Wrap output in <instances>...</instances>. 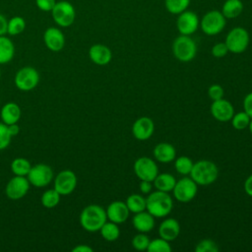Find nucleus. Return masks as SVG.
I'll use <instances>...</instances> for the list:
<instances>
[{"mask_svg": "<svg viewBox=\"0 0 252 252\" xmlns=\"http://www.w3.org/2000/svg\"><path fill=\"white\" fill-rule=\"evenodd\" d=\"M106 220L107 217L105 210L96 204L85 207L80 214V224L89 232L99 231Z\"/></svg>", "mask_w": 252, "mask_h": 252, "instance_id": "f257e3e1", "label": "nucleus"}, {"mask_svg": "<svg viewBox=\"0 0 252 252\" xmlns=\"http://www.w3.org/2000/svg\"><path fill=\"white\" fill-rule=\"evenodd\" d=\"M173 208L172 198L168 193L156 190L146 198V210L155 218H164Z\"/></svg>", "mask_w": 252, "mask_h": 252, "instance_id": "f03ea898", "label": "nucleus"}, {"mask_svg": "<svg viewBox=\"0 0 252 252\" xmlns=\"http://www.w3.org/2000/svg\"><path fill=\"white\" fill-rule=\"evenodd\" d=\"M189 175L198 185L206 186L214 183L217 180L219 176V168L215 162L202 159L194 162Z\"/></svg>", "mask_w": 252, "mask_h": 252, "instance_id": "7ed1b4c3", "label": "nucleus"}, {"mask_svg": "<svg viewBox=\"0 0 252 252\" xmlns=\"http://www.w3.org/2000/svg\"><path fill=\"white\" fill-rule=\"evenodd\" d=\"M172 52L177 60L181 62H189L196 56V42L190 37V35L180 34L172 43Z\"/></svg>", "mask_w": 252, "mask_h": 252, "instance_id": "20e7f679", "label": "nucleus"}, {"mask_svg": "<svg viewBox=\"0 0 252 252\" xmlns=\"http://www.w3.org/2000/svg\"><path fill=\"white\" fill-rule=\"evenodd\" d=\"M54 23L61 28H68L73 25L76 18V10L69 1H58L51 10Z\"/></svg>", "mask_w": 252, "mask_h": 252, "instance_id": "39448f33", "label": "nucleus"}, {"mask_svg": "<svg viewBox=\"0 0 252 252\" xmlns=\"http://www.w3.org/2000/svg\"><path fill=\"white\" fill-rule=\"evenodd\" d=\"M249 33L241 27L233 28L225 37V44L229 52L238 54L244 52L249 45Z\"/></svg>", "mask_w": 252, "mask_h": 252, "instance_id": "423d86ee", "label": "nucleus"}, {"mask_svg": "<svg viewBox=\"0 0 252 252\" xmlns=\"http://www.w3.org/2000/svg\"><path fill=\"white\" fill-rule=\"evenodd\" d=\"M226 21L220 11L212 10L207 12L201 20V29L208 35L220 33L225 27Z\"/></svg>", "mask_w": 252, "mask_h": 252, "instance_id": "0eeeda50", "label": "nucleus"}, {"mask_svg": "<svg viewBox=\"0 0 252 252\" xmlns=\"http://www.w3.org/2000/svg\"><path fill=\"white\" fill-rule=\"evenodd\" d=\"M14 81L19 90L29 92L37 86L39 82V74L33 67H23L16 73Z\"/></svg>", "mask_w": 252, "mask_h": 252, "instance_id": "6e6552de", "label": "nucleus"}, {"mask_svg": "<svg viewBox=\"0 0 252 252\" xmlns=\"http://www.w3.org/2000/svg\"><path fill=\"white\" fill-rule=\"evenodd\" d=\"M198 191V184L191 177H183L176 181L172 190L174 198L181 202L187 203L193 200Z\"/></svg>", "mask_w": 252, "mask_h": 252, "instance_id": "1a4fd4ad", "label": "nucleus"}, {"mask_svg": "<svg viewBox=\"0 0 252 252\" xmlns=\"http://www.w3.org/2000/svg\"><path fill=\"white\" fill-rule=\"evenodd\" d=\"M27 178L34 187H45L53 179L52 168L45 163H37L31 167Z\"/></svg>", "mask_w": 252, "mask_h": 252, "instance_id": "9d476101", "label": "nucleus"}, {"mask_svg": "<svg viewBox=\"0 0 252 252\" xmlns=\"http://www.w3.org/2000/svg\"><path fill=\"white\" fill-rule=\"evenodd\" d=\"M134 172L140 180L154 181L158 174V167L154 159L148 157H141L134 162Z\"/></svg>", "mask_w": 252, "mask_h": 252, "instance_id": "9b49d317", "label": "nucleus"}, {"mask_svg": "<svg viewBox=\"0 0 252 252\" xmlns=\"http://www.w3.org/2000/svg\"><path fill=\"white\" fill-rule=\"evenodd\" d=\"M30 185L31 184L26 176L15 175L6 185V196L11 200H20L26 196L30 189Z\"/></svg>", "mask_w": 252, "mask_h": 252, "instance_id": "f8f14e48", "label": "nucleus"}, {"mask_svg": "<svg viewBox=\"0 0 252 252\" xmlns=\"http://www.w3.org/2000/svg\"><path fill=\"white\" fill-rule=\"evenodd\" d=\"M77 186V176L69 169H65L57 173L54 180V189L60 195L71 194Z\"/></svg>", "mask_w": 252, "mask_h": 252, "instance_id": "ddd939ff", "label": "nucleus"}, {"mask_svg": "<svg viewBox=\"0 0 252 252\" xmlns=\"http://www.w3.org/2000/svg\"><path fill=\"white\" fill-rule=\"evenodd\" d=\"M199 27V18L192 11H183L179 14L176 21V28L180 34L190 35L194 33Z\"/></svg>", "mask_w": 252, "mask_h": 252, "instance_id": "4468645a", "label": "nucleus"}, {"mask_svg": "<svg viewBox=\"0 0 252 252\" xmlns=\"http://www.w3.org/2000/svg\"><path fill=\"white\" fill-rule=\"evenodd\" d=\"M43 42L49 50L58 52L65 45V36L60 29L49 27L43 32Z\"/></svg>", "mask_w": 252, "mask_h": 252, "instance_id": "2eb2a0df", "label": "nucleus"}, {"mask_svg": "<svg viewBox=\"0 0 252 252\" xmlns=\"http://www.w3.org/2000/svg\"><path fill=\"white\" fill-rule=\"evenodd\" d=\"M211 113L213 117L220 122L230 121L234 114V108L232 104L223 97L218 100H213L211 104Z\"/></svg>", "mask_w": 252, "mask_h": 252, "instance_id": "dca6fc26", "label": "nucleus"}, {"mask_svg": "<svg viewBox=\"0 0 252 252\" xmlns=\"http://www.w3.org/2000/svg\"><path fill=\"white\" fill-rule=\"evenodd\" d=\"M155 131L154 121L147 116L138 118L132 126L133 136L139 141H146L152 137Z\"/></svg>", "mask_w": 252, "mask_h": 252, "instance_id": "f3484780", "label": "nucleus"}, {"mask_svg": "<svg viewBox=\"0 0 252 252\" xmlns=\"http://www.w3.org/2000/svg\"><path fill=\"white\" fill-rule=\"evenodd\" d=\"M106 217L107 220L113 221L117 224L123 223L127 220L130 211L125 202L122 201H114L111 202L106 209Z\"/></svg>", "mask_w": 252, "mask_h": 252, "instance_id": "a211bd4d", "label": "nucleus"}, {"mask_svg": "<svg viewBox=\"0 0 252 252\" xmlns=\"http://www.w3.org/2000/svg\"><path fill=\"white\" fill-rule=\"evenodd\" d=\"M89 56L92 62L98 66L107 65L112 59V52L104 44L95 43L92 45L89 49Z\"/></svg>", "mask_w": 252, "mask_h": 252, "instance_id": "6ab92c4d", "label": "nucleus"}, {"mask_svg": "<svg viewBox=\"0 0 252 252\" xmlns=\"http://www.w3.org/2000/svg\"><path fill=\"white\" fill-rule=\"evenodd\" d=\"M180 233V224L177 220L173 218L165 219L161 221L158 226V235L159 237L167 240L172 241L175 240Z\"/></svg>", "mask_w": 252, "mask_h": 252, "instance_id": "aec40b11", "label": "nucleus"}, {"mask_svg": "<svg viewBox=\"0 0 252 252\" xmlns=\"http://www.w3.org/2000/svg\"><path fill=\"white\" fill-rule=\"evenodd\" d=\"M133 226L140 232H150L155 226V217L151 215L147 210L136 213L132 219Z\"/></svg>", "mask_w": 252, "mask_h": 252, "instance_id": "412c9836", "label": "nucleus"}, {"mask_svg": "<svg viewBox=\"0 0 252 252\" xmlns=\"http://www.w3.org/2000/svg\"><path fill=\"white\" fill-rule=\"evenodd\" d=\"M155 158L159 162H170L175 159L176 158V151L175 148L169 143H159L158 144L153 151Z\"/></svg>", "mask_w": 252, "mask_h": 252, "instance_id": "4be33fe9", "label": "nucleus"}, {"mask_svg": "<svg viewBox=\"0 0 252 252\" xmlns=\"http://www.w3.org/2000/svg\"><path fill=\"white\" fill-rule=\"evenodd\" d=\"M0 116L2 122L6 125L17 123L21 118V108L16 102H7L2 106Z\"/></svg>", "mask_w": 252, "mask_h": 252, "instance_id": "5701e85b", "label": "nucleus"}, {"mask_svg": "<svg viewBox=\"0 0 252 252\" xmlns=\"http://www.w3.org/2000/svg\"><path fill=\"white\" fill-rule=\"evenodd\" d=\"M153 182L157 190L169 193L173 190L176 183V179L173 175L163 172V173H158Z\"/></svg>", "mask_w": 252, "mask_h": 252, "instance_id": "b1692460", "label": "nucleus"}, {"mask_svg": "<svg viewBox=\"0 0 252 252\" xmlns=\"http://www.w3.org/2000/svg\"><path fill=\"white\" fill-rule=\"evenodd\" d=\"M14 55L15 45L13 41L5 35H0V65L9 63Z\"/></svg>", "mask_w": 252, "mask_h": 252, "instance_id": "393cba45", "label": "nucleus"}, {"mask_svg": "<svg viewBox=\"0 0 252 252\" xmlns=\"http://www.w3.org/2000/svg\"><path fill=\"white\" fill-rule=\"evenodd\" d=\"M243 10V4L241 0H226L222 7L221 13L225 19H233L238 17Z\"/></svg>", "mask_w": 252, "mask_h": 252, "instance_id": "a878e982", "label": "nucleus"}, {"mask_svg": "<svg viewBox=\"0 0 252 252\" xmlns=\"http://www.w3.org/2000/svg\"><path fill=\"white\" fill-rule=\"evenodd\" d=\"M100 234L103 239L106 241H114L116 240L120 235V229L118 227V224L113 221H105L103 225L99 229Z\"/></svg>", "mask_w": 252, "mask_h": 252, "instance_id": "bb28decb", "label": "nucleus"}, {"mask_svg": "<svg viewBox=\"0 0 252 252\" xmlns=\"http://www.w3.org/2000/svg\"><path fill=\"white\" fill-rule=\"evenodd\" d=\"M126 205L129 211L133 214L140 213L146 210V198L139 194H131L126 199Z\"/></svg>", "mask_w": 252, "mask_h": 252, "instance_id": "cd10ccee", "label": "nucleus"}, {"mask_svg": "<svg viewBox=\"0 0 252 252\" xmlns=\"http://www.w3.org/2000/svg\"><path fill=\"white\" fill-rule=\"evenodd\" d=\"M32 167L31 162L24 158H17L11 162V170L14 175L27 176Z\"/></svg>", "mask_w": 252, "mask_h": 252, "instance_id": "c85d7f7f", "label": "nucleus"}, {"mask_svg": "<svg viewBox=\"0 0 252 252\" xmlns=\"http://www.w3.org/2000/svg\"><path fill=\"white\" fill-rule=\"evenodd\" d=\"M26 29V21L21 16H14L8 20L7 33L9 35H18L22 33Z\"/></svg>", "mask_w": 252, "mask_h": 252, "instance_id": "c756f323", "label": "nucleus"}, {"mask_svg": "<svg viewBox=\"0 0 252 252\" xmlns=\"http://www.w3.org/2000/svg\"><path fill=\"white\" fill-rule=\"evenodd\" d=\"M60 196L61 195L55 189H49L43 192L40 198V202L44 208L52 209L59 204Z\"/></svg>", "mask_w": 252, "mask_h": 252, "instance_id": "7c9ffc66", "label": "nucleus"}, {"mask_svg": "<svg viewBox=\"0 0 252 252\" xmlns=\"http://www.w3.org/2000/svg\"><path fill=\"white\" fill-rule=\"evenodd\" d=\"M193 164H194V162L192 161V159L190 158L185 157V156H181V157H178L175 159L174 167H175V170L178 173H180L181 175L187 176V175L190 174V172L192 170V167H193Z\"/></svg>", "mask_w": 252, "mask_h": 252, "instance_id": "2f4dec72", "label": "nucleus"}, {"mask_svg": "<svg viewBox=\"0 0 252 252\" xmlns=\"http://www.w3.org/2000/svg\"><path fill=\"white\" fill-rule=\"evenodd\" d=\"M190 0H165L166 10L174 15H179L187 9Z\"/></svg>", "mask_w": 252, "mask_h": 252, "instance_id": "473e14b6", "label": "nucleus"}, {"mask_svg": "<svg viewBox=\"0 0 252 252\" xmlns=\"http://www.w3.org/2000/svg\"><path fill=\"white\" fill-rule=\"evenodd\" d=\"M250 120H251L250 116L245 111L234 113L232 118L230 119L233 128L236 130L246 129L249 126Z\"/></svg>", "mask_w": 252, "mask_h": 252, "instance_id": "72a5a7b5", "label": "nucleus"}, {"mask_svg": "<svg viewBox=\"0 0 252 252\" xmlns=\"http://www.w3.org/2000/svg\"><path fill=\"white\" fill-rule=\"evenodd\" d=\"M171 246L169 244V241L159 237L156 238L154 240H150L149 246L147 248V251L149 252H170Z\"/></svg>", "mask_w": 252, "mask_h": 252, "instance_id": "f704fd0d", "label": "nucleus"}, {"mask_svg": "<svg viewBox=\"0 0 252 252\" xmlns=\"http://www.w3.org/2000/svg\"><path fill=\"white\" fill-rule=\"evenodd\" d=\"M149 243H150V239L144 232H140V233L134 235V237L132 239V246L134 247V249H136L138 251L147 250Z\"/></svg>", "mask_w": 252, "mask_h": 252, "instance_id": "c9c22d12", "label": "nucleus"}, {"mask_svg": "<svg viewBox=\"0 0 252 252\" xmlns=\"http://www.w3.org/2000/svg\"><path fill=\"white\" fill-rule=\"evenodd\" d=\"M196 252H218V244L212 239H203L195 247Z\"/></svg>", "mask_w": 252, "mask_h": 252, "instance_id": "e433bc0d", "label": "nucleus"}, {"mask_svg": "<svg viewBox=\"0 0 252 252\" xmlns=\"http://www.w3.org/2000/svg\"><path fill=\"white\" fill-rule=\"evenodd\" d=\"M11 139L12 136L8 131V126L5 123L0 122V151L6 149L9 146Z\"/></svg>", "mask_w": 252, "mask_h": 252, "instance_id": "4c0bfd02", "label": "nucleus"}, {"mask_svg": "<svg viewBox=\"0 0 252 252\" xmlns=\"http://www.w3.org/2000/svg\"><path fill=\"white\" fill-rule=\"evenodd\" d=\"M223 94H224V91H223V89H222V87L220 85L214 84V85L209 87L208 95L210 96V98L212 100H218V99L222 98L223 97Z\"/></svg>", "mask_w": 252, "mask_h": 252, "instance_id": "58836bf2", "label": "nucleus"}, {"mask_svg": "<svg viewBox=\"0 0 252 252\" xmlns=\"http://www.w3.org/2000/svg\"><path fill=\"white\" fill-rule=\"evenodd\" d=\"M228 52L229 51L225 42H218L212 47V54L216 58L224 57Z\"/></svg>", "mask_w": 252, "mask_h": 252, "instance_id": "ea45409f", "label": "nucleus"}, {"mask_svg": "<svg viewBox=\"0 0 252 252\" xmlns=\"http://www.w3.org/2000/svg\"><path fill=\"white\" fill-rule=\"evenodd\" d=\"M56 2V0H35V5L43 12H51Z\"/></svg>", "mask_w": 252, "mask_h": 252, "instance_id": "a19ab883", "label": "nucleus"}, {"mask_svg": "<svg viewBox=\"0 0 252 252\" xmlns=\"http://www.w3.org/2000/svg\"><path fill=\"white\" fill-rule=\"evenodd\" d=\"M243 108L244 111L252 118V93H249L245 95L243 99Z\"/></svg>", "mask_w": 252, "mask_h": 252, "instance_id": "79ce46f5", "label": "nucleus"}, {"mask_svg": "<svg viewBox=\"0 0 252 252\" xmlns=\"http://www.w3.org/2000/svg\"><path fill=\"white\" fill-rule=\"evenodd\" d=\"M139 187H140V190L143 194H149L152 191L153 182L152 181H147V180H141Z\"/></svg>", "mask_w": 252, "mask_h": 252, "instance_id": "37998d69", "label": "nucleus"}, {"mask_svg": "<svg viewBox=\"0 0 252 252\" xmlns=\"http://www.w3.org/2000/svg\"><path fill=\"white\" fill-rule=\"evenodd\" d=\"M8 20L7 18L0 13V35H5L7 33Z\"/></svg>", "mask_w": 252, "mask_h": 252, "instance_id": "c03bdc74", "label": "nucleus"}, {"mask_svg": "<svg viewBox=\"0 0 252 252\" xmlns=\"http://www.w3.org/2000/svg\"><path fill=\"white\" fill-rule=\"evenodd\" d=\"M244 191L248 196L252 197V174H250L244 182Z\"/></svg>", "mask_w": 252, "mask_h": 252, "instance_id": "a18cd8bd", "label": "nucleus"}, {"mask_svg": "<svg viewBox=\"0 0 252 252\" xmlns=\"http://www.w3.org/2000/svg\"><path fill=\"white\" fill-rule=\"evenodd\" d=\"M72 252H93V248L86 244H80L72 249Z\"/></svg>", "mask_w": 252, "mask_h": 252, "instance_id": "49530a36", "label": "nucleus"}, {"mask_svg": "<svg viewBox=\"0 0 252 252\" xmlns=\"http://www.w3.org/2000/svg\"><path fill=\"white\" fill-rule=\"evenodd\" d=\"M7 126H8V131H9V133H10V135H11L12 137L17 136V135L19 134V132H20V127H19V125H18L17 123L10 124V125H7Z\"/></svg>", "mask_w": 252, "mask_h": 252, "instance_id": "de8ad7c7", "label": "nucleus"}, {"mask_svg": "<svg viewBox=\"0 0 252 252\" xmlns=\"http://www.w3.org/2000/svg\"><path fill=\"white\" fill-rule=\"evenodd\" d=\"M248 128H249V130H250V133H251V135H252V118H251V120H250V123H249V126H248Z\"/></svg>", "mask_w": 252, "mask_h": 252, "instance_id": "09e8293b", "label": "nucleus"}, {"mask_svg": "<svg viewBox=\"0 0 252 252\" xmlns=\"http://www.w3.org/2000/svg\"><path fill=\"white\" fill-rule=\"evenodd\" d=\"M0 77H1V71H0Z\"/></svg>", "mask_w": 252, "mask_h": 252, "instance_id": "8fccbe9b", "label": "nucleus"}]
</instances>
